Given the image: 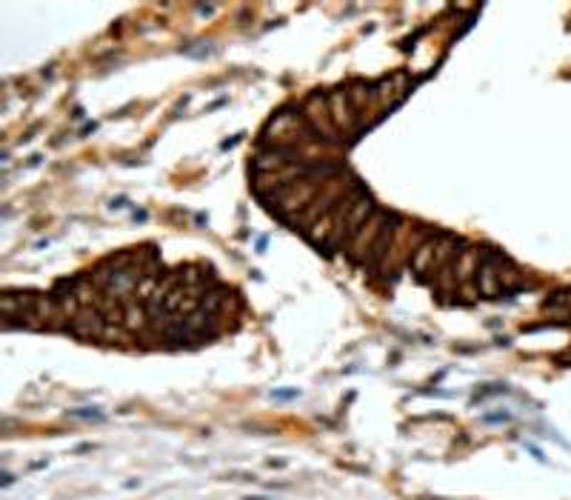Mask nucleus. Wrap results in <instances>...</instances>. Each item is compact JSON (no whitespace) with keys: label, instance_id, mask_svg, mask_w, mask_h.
Returning a JSON list of instances; mask_svg holds the SVG:
<instances>
[{"label":"nucleus","instance_id":"f257e3e1","mask_svg":"<svg viewBox=\"0 0 571 500\" xmlns=\"http://www.w3.org/2000/svg\"><path fill=\"white\" fill-rule=\"evenodd\" d=\"M303 115H306V123H309V129L317 135V138H323L326 143H337V129H334V123H331V115H328V100H326V94L323 91H311L309 97H306V104H303Z\"/></svg>","mask_w":571,"mask_h":500},{"label":"nucleus","instance_id":"f03ea898","mask_svg":"<svg viewBox=\"0 0 571 500\" xmlns=\"http://www.w3.org/2000/svg\"><path fill=\"white\" fill-rule=\"evenodd\" d=\"M389 218H392V212H375V218H372V221H366V223H363V229L355 235V240H352V243H349V249H346V257H349L355 266H360V263H363L366 252L372 249V243L377 240V235L383 232V226L389 223Z\"/></svg>","mask_w":571,"mask_h":500},{"label":"nucleus","instance_id":"7ed1b4c3","mask_svg":"<svg viewBox=\"0 0 571 500\" xmlns=\"http://www.w3.org/2000/svg\"><path fill=\"white\" fill-rule=\"evenodd\" d=\"M326 100H328V115H331V123H334L337 132H352V129H357V112H355L352 104H349L346 89H331V91L326 94Z\"/></svg>","mask_w":571,"mask_h":500},{"label":"nucleus","instance_id":"20e7f679","mask_svg":"<svg viewBox=\"0 0 571 500\" xmlns=\"http://www.w3.org/2000/svg\"><path fill=\"white\" fill-rule=\"evenodd\" d=\"M411 83H409V74H392V77H383L380 83H375V91H377V106L380 109H394L400 100L409 94Z\"/></svg>","mask_w":571,"mask_h":500},{"label":"nucleus","instance_id":"39448f33","mask_svg":"<svg viewBox=\"0 0 571 500\" xmlns=\"http://www.w3.org/2000/svg\"><path fill=\"white\" fill-rule=\"evenodd\" d=\"M397 226H400V218H397V215H392V218H389V223L383 226V232L377 235V240L372 243V249L366 252V257H363V263H360V266H369V269H380V266H383V260L389 257V252H392V246H394Z\"/></svg>","mask_w":571,"mask_h":500},{"label":"nucleus","instance_id":"423d86ee","mask_svg":"<svg viewBox=\"0 0 571 500\" xmlns=\"http://www.w3.org/2000/svg\"><path fill=\"white\" fill-rule=\"evenodd\" d=\"M66 329H69L72 335H77V338L92 340V338H103V332H106V321H103V315H100L94 306H80L77 315L69 321Z\"/></svg>","mask_w":571,"mask_h":500},{"label":"nucleus","instance_id":"0eeeda50","mask_svg":"<svg viewBox=\"0 0 571 500\" xmlns=\"http://www.w3.org/2000/svg\"><path fill=\"white\" fill-rule=\"evenodd\" d=\"M346 94H349V104H352V109L357 112V126H360V123H363V118H366V109L377 106V91H375V83H366V80H352V83H349V89H346Z\"/></svg>","mask_w":571,"mask_h":500},{"label":"nucleus","instance_id":"6e6552de","mask_svg":"<svg viewBox=\"0 0 571 500\" xmlns=\"http://www.w3.org/2000/svg\"><path fill=\"white\" fill-rule=\"evenodd\" d=\"M477 269H480V252L477 249H460L454 257V277H457V286H466L472 277H477Z\"/></svg>","mask_w":571,"mask_h":500},{"label":"nucleus","instance_id":"1a4fd4ad","mask_svg":"<svg viewBox=\"0 0 571 500\" xmlns=\"http://www.w3.org/2000/svg\"><path fill=\"white\" fill-rule=\"evenodd\" d=\"M437 238H440V232H437L434 238H428V240H420V243L414 246V252H411V272H414L417 277H423L426 272H431L434 249H437Z\"/></svg>","mask_w":571,"mask_h":500},{"label":"nucleus","instance_id":"9d476101","mask_svg":"<svg viewBox=\"0 0 571 500\" xmlns=\"http://www.w3.org/2000/svg\"><path fill=\"white\" fill-rule=\"evenodd\" d=\"M146 323H149L146 304H140V300H129L126 312H123V326H126V332H140Z\"/></svg>","mask_w":571,"mask_h":500},{"label":"nucleus","instance_id":"9b49d317","mask_svg":"<svg viewBox=\"0 0 571 500\" xmlns=\"http://www.w3.org/2000/svg\"><path fill=\"white\" fill-rule=\"evenodd\" d=\"M226 297H228V289L214 286V289H209V291L203 294V300H200V309L217 318V312H220V309H223V304H226Z\"/></svg>","mask_w":571,"mask_h":500},{"label":"nucleus","instance_id":"f8f14e48","mask_svg":"<svg viewBox=\"0 0 571 500\" xmlns=\"http://www.w3.org/2000/svg\"><path fill=\"white\" fill-rule=\"evenodd\" d=\"M197 12H200V15H211V12H214V6H197Z\"/></svg>","mask_w":571,"mask_h":500}]
</instances>
